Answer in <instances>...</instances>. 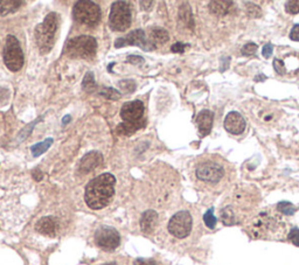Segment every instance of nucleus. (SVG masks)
Listing matches in <instances>:
<instances>
[{
  "instance_id": "nucleus-1",
  "label": "nucleus",
  "mask_w": 299,
  "mask_h": 265,
  "mask_svg": "<svg viewBox=\"0 0 299 265\" xmlns=\"http://www.w3.org/2000/svg\"><path fill=\"white\" fill-rule=\"evenodd\" d=\"M116 177L110 173H103L94 177L87 184L85 200L87 206L94 210L105 208L115 195Z\"/></svg>"
},
{
  "instance_id": "nucleus-2",
  "label": "nucleus",
  "mask_w": 299,
  "mask_h": 265,
  "mask_svg": "<svg viewBox=\"0 0 299 265\" xmlns=\"http://www.w3.org/2000/svg\"><path fill=\"white\" fill-rule=\"evenodd\" d=\"M144 116V104L142 100H132L123 104L120 110V117L124 122L117 127V132L120 135H131L145 125Z\"/></svg>"
},
{
  "instance_id": "nucleus-3",
  "label": "nucleus",
  "mask_w": 299,
  "mask_h": 265,
  "mask_svg": "<svg viewBox=\"0 0 299 265\" xmlns=\"http://www.w3.org/2000/svg\"><path fill=\"white\" fill-rule=\"evenodd\" d=\"M59 28V15L56 13H49L35 28V40L40 53L47 54L52 50L54 42H55L56 32Z\"/></svg>"
},
{
  "instance_id": "nucleus-4",
  "label": "nucleus",
  "mask_w": 299,
  "mask_h": 265,
  "mask_svg": "<svg viewBox=\"0 0 299 265\" xmlns=\"http://www.w3.org/2000/svg\"><path fill=\"white\" fill-rule=\"evenodd\" d=\"M196 176L206 183H221L227 177V165L221 158H210L197 166Z\"/></svg>"
},
{
  "instance_id": "nucleus-5",
  "label": "nucleus",
  "mask_w": 299,
  "mask_h": 265,
  "mask_svg": "<svg viewBox=\"0 0 299 265\" xmlns=\"http://www.w3.org/2000/svg\"><path fill=\"white\" fill-rule=\"evenodd\" d=\"M96 40L89 35L76 36L66 46L67 55L73 59H93L96 55Z\"/></svg>"
},
{
  "instance_id": "nucleus-6",
  "label": "nucleus",
  "mask_w": 299,
  "mask_h": 265,
  "mask_svg": "<svg viewBox=\"0 0 299 265\" xmlns=\"http://www.w3.org/2000/svg\"><path fill=\"white\" fill-rule=\"evenodd\" d=\"M110 27L113 31L124 32L131 26V6L127 1H115L109 15Z\"/></svg>"
},
{
  "instance_id": "nucleus-7",
  "label": "nucleus",
  "mask_w": 299,
  "mask_h": 265,
  "mask_svg": "<svg viewBox=\"0 0 299 265\" xmlns=\"http://www.w3.org/2000/svg\"><path fill=\"white\" fill-rule=\"evenodd\" d=\"M2 58L6 67L12 72H18L21 69L23 66V53L18 39L13 35H8L6 38V43L4 47V52H2Z\"/></svg>"
},
{
  "instance_id": "nucleus-8",
  "label": "nucleus",
  "mask_w": 299,
  "mask_h": 265,
  "mask_svg": "<svg viewBox=\"0 0 299 265\" xmlns=\"http://www.w3.org/2000/svg\"><path fill=\"white\" fill-rule=\"evenodd\" d=\"M73 15L77 22L94 26L100 19V8L95 2L82 0V1H77L74 6Z\"/></svg>"
},
{
  "instance_id": "nucleus-9",
  "label": "nucleus",
  "mask_w": 299,
  "mask_h": 265,
  "mask_svg": "<svg viewBox=\"0 0 299 265\" xmlns=\"http://www.w3.org/2000/svg\"><path fill=\"white\" fill-rule=\"evenodd\" d=\"M193 227V219L190 211L181 210L171 217L169 231L177 238H186L191 234Z\"/></svg>"
},
{
  "instance_id": "nucleus-10",
  "label": "nucleus",
  "mask_w": 299,
  "mask_h": 265,
  "mask_svg": "<svg viewBox=\"0 0 299 265\" xmlns=\"http://www.w3.org/2000/svg\"><path fill=\"white\" fill-rule=\"evenodd\" d=\"M95 242L100 249L106 251H112L115 250L120 243L119 233L115 229V228L102 226L96 230Z\"/></svg>"
},
{
  "instance_id": "nucleus-11",
  "label": "nucleus",
  "mask_w": 299,
  "mask_h": 265,
  "mask_svg": "<svg viewBox=\"0 0 299 265\" xmlns=\"http://www.w3.org/2000/svg\"><path fill=\"white\" fill-rule=\"evenodd\" d=\"M124 46H138L145 50H152L149 45V41L146 40L145 32L143 29H136V31L129 33L125 38H119L116 40V48H122Z\"/></svg>"
},
{
  "instance_id": "nucleus-12",
  "label": "nucleus",
  "mask_w": 299,
  "mask_h": 265,
  "mask_svg": "<svg viewBox=\"0 0 299 265\" xmlns=\"http://www.w3.org/2000/svg\"><path fill=\"white\" fill-rule=\"evenodd\" d=\"M223 125H224V129H226L229 133H231V135L238 136L244 132L247 123H246V119L243 118V116H242L240 112L230 111L226 116V118H224Z\"/></svg>"
},
{
  "instance_id": "nucleus-13",
  "label": "nucleus",
  "mask_w": 299,
  "mask_h": 265,
  "mask_svg": "<svg viewBox=\"0 0 299 265\" xmlns=\"http://www.w3.org/2000/svg\"><path fill=\"white\" fill-rule=\"evenodd\" d=\"M35 229L38 230V233L45 235V236L55 237L59 229V223L54 217L46 216L40 219L38 222H36Z\"/></svg>"
},
{
  "instance_id": "nucleus-14",
  "label": "nucleus",
  "mask_w": 299,
  "mask_h": 265,
  "mask_svg": "<svg viewBox=\"0 0 299 265\" xmlns=\"http://www.w3.org/2000/svg\"><path fill=\"white\" fill-rule=\"evenodd\" d=\"M213 122L214 113L210 110H202V111L199 112V115L197 116V125L201 137L209 135L211 127H213Z\"/></svg>"
},
{
  "instance_id": "nucleus-15",
  "label": "nucleus",
  "mask_w": 299,
  "mask_h": 265,
  "mask_svg": "<svg viewBox=\"0 0 299 265\" xmlns=\"http://www.w3.org/2000/svg\"><path fill=\"white\" fill-rule=\"evenodd\" d=\"M102 162H103V157L100 152H96V151L89 152L88 154H86V156L82 158V160H81L80 172L88 173L90 171L95 170L96 167H99L100 164H102Z\"/></svg>"
},
{
  "instance_id": "nucleus-16",
  "label": "nucleus",
  "mask_w": 299,
  "mask_h": 265,
  "mask_svg": "<svg viewBox=\"0 0 299 265\" xmlns=\"http://www.w3.org/2000/svg\"><path fill=\"white\" fill-rule=\"evenodd\" d=\"M169 40H170V35L166 29L160 27L151 28L149 45L151 46V48L152 49H156L158 46L164 45V43H166Z\"/></svg>"
},
{
  "instance_id": "nucleus-17",
  "label": "nucleus",
  "mask_w": 299,
  "mask_h": 265,
  "mask_svg": "<svg viewBox=\"0 0 299 265\" xmlns=\"http://www.w3.org/2000/svg\"><path fill=\"white\" fill-rule=\"evenodd\" d=\"M158 221V214L154 210H146L140 219V228L143 233L151 234L156 227Z\"/></svg>"
},
{
  "instance_id": "nucleus-18",
  "label": "nucleus",
  "mask_w": 299,
  "mask_h": 265,
  "mask_svg": "<svg viewBox=\"0 0 299 265\" xmlns=\"http://www.w3.org/2000/svg\"><path fill=\"white\" fill-rule=\"evenodd\" d=\"M234 6L233 1H210L209 11L215 15H227Z\"/></svg>"
},
{
  "instance_id": "nucleus-19",
  "label": "nucleus",
  "mask_w": 299,
  "mask_h": 265,
  "mask_svg": "<svg viewBox=\"0 0 299 265\" xmlns=\"http://www.w3.org/2000/svg\"><path fill=\"white\" fill-rule=\"evenodd\" d=\"M23 4L18 0H0V15H7L8 13H13Z\"/></svg>"
},
{
  "instance_id": "nucleus-20",
  "label": "nucleus",
  "mask_w": 299,
  "mask_h": 265,
  "mask_svg": "<svg viewBox=\"0 0 299 265\" xmlns=\"http://www.w3.org/2000/svg\"><path fill=\"white\" fill-rule=\"evenodd\" d=\"M179 16H180L181 21H183L185 25L187 26V27L193 29V27H194L193 14H192V11H191L190 5L186 4V2L181 5V7L179 9Z\"/></svg>"
},
{
  "instance_id": "nucleus-21",
  "label": "nucleus",
  "mask_w": 299,
  "mask_h": 265,
  "mask_svg": "<svg viewBox=\"0 0 299 265\" xmlns=\"http://www.w3.org/2000/svg\"><path fill=\"white\" fill-rule=\"evenodd\" d=\"M52 144H53V139L52 138H47L46 140H43V142L38 143V144H35V145H33L32 149H31L33 157L41 156L42 153H45L46 151L48 150L50 146H52Z\"/></svg>"
},
{
  "instance_id": "nucleus-22",
  "label": "nucleus",
  "mask_w": 299,
  "mask_h": 265,
  "mask_svg": "<svg viewBox=\"0 0 299 265\" xmlns=\"http://www.w3.org/2000/svg\"><path fill=\"white\" fill-rule=\"evenodd\" d=\"M277 209L278 211H281L282 214H284V215H294L296 210H297V208H296L292 203L283 201V202H280L277 204Z\"/></svg>"
},
{
  "instance_id": "nucleus-23",
  "label": "nucleus",
  "mask_w": 299,
  "mask_h": 265,
  "mask_svg": "<svg viewBox=\"0 0 299 265\" xmlns=\"http://www.w3.org/2000/svg\"><path fill=\"white\" fill-rule=\"evenodd\" d=\"M100 95L105 97L107 99H112V100H117L122 97V93H120L118 90L113 88H104L100 91Z\"/></svg>"
},
{
  "instance_id": "nucleus-24",
  "label": "nucleus",
  "mask_w": 299,
  "mask_h": 265,
  "mask_svg": "<svg viewBox=\"0 0 299 265\" xmlns=\"http://www.w3.org/2000/svg\"><path fill=\"white\" fill-rule=\"evenodd\" d=\"M82 87L83 89L87 90V91H93V89L96 88V82H95V79H94V74L92 72L86 74L85 79H83Z\"/></svg>"
},
{
  "instance_id": "nucleus-25",
  "label": "nucleus",
  "mask_w": 299,
  "mask_h": 265,
  "mask_svg": "<svg viewBox=\"0 0 299 265\" xmlns=\"http://www.w3.org/2000/svg\"><path fill=\"white\" fill-rule=\"evenodd\" d=\"M203 221L204 224L209 228V229H214L215 227H216V217L214 216V209L213 208H210V209H208L206 211V214L203 215Z\"/></svg>"
},
{
  "instance_id": "nucleus-26",
  "label": "nucleus",
  "mask_w": 299,
  "mask_h": 265,
  "mask_svg": "<svg viewBox=\"0 0 299 265\" xmlns=\"http://www.w3.org/2000/svg\"><path fill=\"white\" fill-rule=\"evenodd\" d=\"M118 86L120 89L125 90L127 93L133 92L136 90V83H134L133 80H122Z\"/></svg>"
},
{
  "instance_id": "nucleus-27",
  "label": "nucleus",
  "mask_w": 299,
  "mask_h": 265,
  "mask_svg": "<svg viewBox=\"0 0 299 265\" xmlns=\"http://www.w3.org/2000/svg\"><path fill=\"white\" fill-rule=\"evenodd\" d=\"M257 49H258V46L256 45V43L249 42V43H247V45L243 46V48L241 49V53L244 56H251L257 52Z\"/></svg>"
},
{
  "instance_id": "nucleus-28",
  "label": "nucleus",
  "mask_w": 299,
  "mask_h": 265,
  "mask_svg": "<svg viewBox=\"0 0 299 265\" xmlns=\"http://www.w3.org/2000/svg\"><path fill=\"white\" fill-rule=\"evenodd\" d=\"M285 11L289 14H298L299 13V0H291L285 4Z\"/></svg>"
},
{
  "instance_id": "nucleus-29",
  "label": "nucleus",
  "mask_w": 299,
  "mask_h": 265,
  "mask_svg": "<svg viewBox=\"0 0 299 265\" xmlns=\"http://www.w3.org/2000/svg\"><path fill=\"white\" fill-rule=\"evenodd\" d=\"M288 238L291 243H294L295 246L299 247V229L298 228H294V229H291L290 233H289Z\"/></svg>"
},
{
  "instance_id": "nucleus-30",
  "label": "nucleus",
  "mask_w": 299,
  "mask_h": 265,
  "mask_svg": "<svg viewBox=\"0 0 299 265\" xmlns=\"http://www.w3.org/2000/svg\"><path fill=\"white\" fill-rule=\"evenodd\" d=\"M274 68L278 74H281V75H284V74H285V66H284V63H283V61H282V60L275 59Z\"/></svg>"
},
{
  "instance_id": "nucleus-31",
  "label": "nucleus",
  "mask_w": 299,
  "mask_h": 265,
  "mask_svg": "<svg viewBox=\"0 0 299 265\" xmlns=\"http://www.w3.org/2000/svg\"><path fill=\"white\" fill-rule=\"evenodd\" d=\"M249 5L250 6H248V14L251 15V16H256V18L261 16L260 7H258V6L255 5V4H249Z\"/></svg>"
},
{
  "instance_id": "nucleus-32",
  "label": "nucleus",
  "mask_w": 299,
  "mask_h": 265,
  "mask_svg": "<svg viewBox=\"0 0 299 265\" xmlns=\"http://www.w3.org/2000/svg\"><path fill=\"white\" fill-rule=\"evenodd\" d=\"M186 47H188V45H186V43L177 42V43H174L172 47H171V50H172L173 53H179V54H181V53L185 52Z\"/></svg>"
},
{
  "instance_id": "nucleus-33",
  "label": "nucleus",
  "mask_w": 299,
  "mask_h": 265,
  "mask_svg": "<svg viewBox=\"0 0 299 265\" xmlns=\"http://www.w3.org/2000/svg\"><path fill=\"white\" fill-rule=\"evenodd\" d=\"M126 62L132 63V65H142L144 62V59L142 56H138V55H130L126 58Z\"/></svg>"
},
{
  "instance_id": "nucleus-34",
  "label": "nucleus",
  "mask_w": 299,
  "mask_h": 265,
  "mask_svg": "<svg viewBox=\"0 0 299 265\" xmlns=\"http://www.w3.org/2000/svg\"><path fill=\"white\" fill-rule=\"evenodd\" d=\"M273 50H274L273 45H271V43H267V45H264L263 49H262V55H263L265 59H269L271 56V54H273Z\"/></svg>"
},
{
  "instance_id": "nucleus-35",
  "label": "nucleus",
  "mask_w": 299,
  "mask_h": 265,
  "mask_svg": "<svg viewBox=\"0 0 299 265\" xmlns=\"http://www.w3.org/2000/svg\"><path fill=\"white\" fill-rule=\"evenodd\" d=\"M290 39L292 41H299V25H295L290 32Z\"/></svg>"
},
{
  "instance_id": "nucleus-36",
  "label": "nucleus",
  "mask_w": 299,
  "mask_h": 265,
  "mask_svg": "<svg viewBox=\"0 0 299 265\" xmlns=\"http://www.w3.org/2000/svg\"><path fill=\"white\" fill-rule=\"evenodd\" d=\"M133 265H157V263L152 260H143V258H138L134 261Z\"/></svg>"
},
{
  "instance_id": "nucleus-37",
  "label": "nucleus",
  "mask_w": 299,
  "mask_h": 265,
  "mask_svg": "<svg viewBox=\"0 0 299 265\" xmlns=\"http://www.w3.org/2000/svg\"><path fill=\"white\" fill-rule=\"evenodd\" d=\"M140 5H143V8L144 9H149L152 8V5H153V1H140Z\"/></svg>"
},
{
  "instance_id": "nucleus-38",
  "label": "nucleus",
  "mask_w": 299,
  "mask_h": 265,
  "mask_svg": "<svg viewBox=\"0 0 299 265\" xmlns=\"http://www.w3.org/2000/svg\"><path fill=\"white\" fill-rule=\"evenodd\" d=\"M70 118H72V117H70V116H66V117H65V118H63V120H62V123H63V124H67V123H68V122H69V120H70Z\"/></svg>"
},
{
  "instance_id": "nucleus-39",
  "label": "nucleus",
  "mask_w": 299,
  "mask_h": 265,
  "mask_svg": "<svg viewBox=\"0 0 299 265\" xmlns=\"http://www.w3.org/2000/svg\"><path fill=\"white\" fill-rule=\"evenodd\" d=\"M105 265H115V263H110V264H105Z\"/></svg>"
}]
</instances>
